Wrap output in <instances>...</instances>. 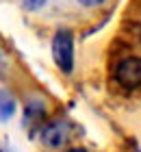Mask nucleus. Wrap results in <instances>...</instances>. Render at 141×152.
Listing matches in <instances>:
<instances>
[{"label": "nucleus", "instance_id": "1", "mask_svg": "<svg viewBox=\"0 0 141 152\" xmlns=\"http://www.w3.org/2000/svg\"><path fill=\"white\" fill-rule=\"evenodd\" d=\"M52 57L63 74H72V70H74V35H72V31L61 28L54 33Z\"/></svg>", "mask_w": 141, "mask_h": 152}, {"label": "nucleus", "instance_id": "2", "mask_svg": "<svg viewBox=\"0 0 141 152\" xmlns=\"http://www.w3.org/2000/svg\"><path fill=\"white\" fill-rule=\"evenodd\" d=\"M115 80L124 89H137L141 85V59L139 57H126L115 65Z\"/></svg>", "mask_w": 141, "mask_h": 152}, {"label": "nucleus", "instance_id": "3", "mask_svg": "<svg viewBox=\"0 0 141 152\" xmlns=\"http://www.w3.org/2000/svg\"><path fill=\"white\" fill-rule=\"evenodd\" d=\"M69 137V124L63 120H54L46 126H41L39 139L46 148H61Z\"/></svg>", "mask_w": 141, "mask_h": 152}, {"label": "nucleus", "instance_id": "4", "mask_svg": "<svg viewBox=\"0 0 141 152\" xmlns=\"http://www.w3.org/2000/svg\"><path fill=\"white\" fill-rule=\"evenodd\" d=\"M15 107H18V102L13 98V94L9 89H0V122L11 120L13 113H15Z\"/></svg>", "mask_w": 141, "mask_h": 152}, {"label": "nucleus", "instance_id": "5", "mask_svg": "<svg viewBox=\"0 0 141 152\" xmlns=\"http://www.w3.org/2000/svg\"><path fill=\"white\" fill-rule=\"evenodd\" d=\"M44 115H46V109L41 102H33L24 109V122H39L44 120Z\"/></svg>", "mask_w": 141, "mask_h": 152}, {"label": "nucleus", "instance_id": "6", "mask_svg": "<svg viewBox=\"0 0 141 152\" xmlns=\"http://www.w3.org/2000/svg\"><path fill=\"white\" fill-rule=\"evenodd\" d=\"M20 2H22V7L26 11H39L46 4V0H20Z\"/></svg>", "mask_w": 141, "mask_h": 152}, {"label": "nucleus", "instance_id": "7", "mask_svg": "<svg viewBox=\"0 0 141 152\" xmlns=\"http://www.w3.org/2000/svg\"><path fill=\"white\" fill-rule=\"evenodd\" d=\"M78 2H80L83 7H100L104 0H78Z\"/></svg>", "mask_w": 141, "mask_h": 152}, {"label": "nucleus", "instance_id": "8", "mask_svg": "<svg viewBox=\"0 0 141 152\" xmlns=\"http://www.w3.org/2000/svg\"><path fill=\"white\" fill-rule=\"evenodd\" d=\"M65 152H87L85 148H72V150H65Z\"/></svg>", "mask_w": 141, "mask_h": 152}, {"label": "nucleus", "instance_id": "9", "mask_svg": "<svg viewBox=\"0 0 141 152\" xmlns=\"http://www.w3.org/2000/svg\"><path fill=\"white\" fill-rule=\"evenodd\" d=\"M139 37H141V28H139Z\"/></svg>", "mask_w": 141, "mask_h": 152}, {"label": "nucleus", "instance_id": "10", "mask_svg": "<svg viewBox=\"0 0 141 152\" xmlns=\"http://www.w3.org/2000/svg\"><path fill=\"white\" fill-rule=\"evenodd\" d=\"M0 152H2V150H0Z\"/></svg>", "mask_w": 141, "mask_h": 152}]
</instances>
